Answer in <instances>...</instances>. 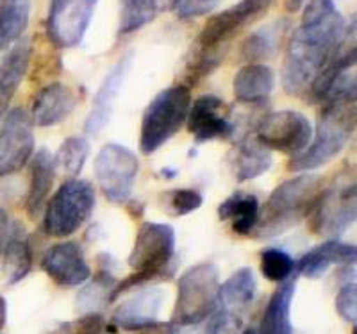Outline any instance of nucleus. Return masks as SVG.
<instances>
[{"instance_id":"obj_15","label":"nucleus","mask_w":357,"mask_h":334,"mask_svg":"<svg viewBox=\"0 0 357 334\" xmlns=\"http://www.w3.org/2000/svg\"><path fill=\"white\" fill-rule=\"evenodd\" d=\"M43 272L61 288H75L91 278V268L77 241L52 245L41 259Z\"/></svg>"},{"instance_id":"obj_37","label":"nucleus","mask_w":357,"mask_h":334,"mask_svg":"<svg viewBox=\"0 0 357 334\" xmlns=\"http://www.w3.org/2000/svg\"><path fill=\"white\" fill-rule=\"evenodd\" d=\"M336 311L345 322L356 327L357 322V286L356 282H345L336 295Z\"/></svg>"},{"instance_id":"obj_21","label":"nucleus","mask_w":357,"mask_h":334,"mask_svg":"<svg viewBox=\"0 0 357 334\" xmlns=\"http://www.w3.org/2000/svg\"><path fill=\"white\" fill-rule=\"evenodd\" d=\"M54 179H56V161L47 149L34 152L31 159V183H29L25 211L31 220H36L43 213L47 200L50 199Z\"/></svg>"},{"instance_id":"obj_22","label":"nucleus","mask_w":357,"mask_h":334,"mask_svg":"<svg viewBox=\"0 0 357 334\" xmlns=\"http://www.w3.org/2000/svg\"><path fill=\"white\" fill-rule=\"evenodd\" d=\"M275 88V74L264 63H247L238 70L232 81V91L238 103L261 104Z\"/></svg>"},{"instance_id":"obj_24","label":"nucleus","mask_w":357,"mask_h":334,"mask_svg":"<svg viewBox=\"0 0 357 334\" xmlns=\"http://www.w3.org/2000/svg\"><path fill=\"white\" fill-rule=\"evenodd\" d=\"M33 268V250L29 247L22 224H11V232L2 250V272L6 284L15 286L25 279Z\"/></svg>"},{"instance_id":"obj_7","label":"nucleus","mask_w":357,"mask_h":334,"mask_svg":"<svg viewBox=\"0 0 357 334\" xmlns=\"http://www.w3.org/2000/svg\"><path fill=\"white\" fill-rule=\"evenodd\" d=\"M95 188L84 179L65 181L47 200L43 209V231L47 236L68 238L88 222L95 208Z\"/></svg>"},{"instance_id":"obj_2","label":"nucleus","mask_w":357,"mask_h":334,"mask_svg":"<svg viewBox=\"0 0 357 334\" xmlns=\"http://www.w3.org/2000/svg\"><path fill=\"white\" fill-rule=\"evenodd\" d=\"M321 192L324 177L317 174H301L279 184L270 193L263 209H259L252 236L256 240H273L288 232L311 213Z\"/></svg>"},{"instance_id":"obj_6","label":"nucleus","mask_w":357,"mask_h":334,"mask_svg":"<svg viewBox=\"0 0 357 334\" xmlns=\"http://www.w3.org/2000/svg\"><path fill=\"white\" fill-rule=\"evenodd\" d=\"M220 275L213 263H200L178 278L172 324L191 327L204 324L218 310Z\"/></svg>"},{"instance_id":"obj_12","label":"nucleus","mask_w":357,"mask_h":334,"mask_svg":"<svg viewBox=\"0 0 357 334\" xmlns=\"http://www.w3.org/2000/svg\"><path fill=\"white\" fill-rule=\"evenodd\" d=\"M98 0H50L47 36L57 49H75L93 20Z\"/></svg>"},{"instance_id":"obj_40","label":"nucleus","mask_w":357,"mask_h":334,"mask_svg":"<svg viewBox=\"0 0 357 334\" xmlns=\"http://www.w3.org/2000/svg\"><path fill=\"white\" fill-rule=\"evenodd\" d=\"M11 232V222H9V215L0 208V254L4 250V245Z\"/></svg>"},{"instance_id":"obj_44","label":"nucleus","mask_w":357,"mask_h":334,"mask_svg":"<svg viewBox=\"0 0 357 334\" xmlns=\"http://www.w3.org/2000/svg\"><path fill=\"white\" fill-rule=\"evenodd\" d=\"M241 334H256V329H245Z\"/></svg>"},{"instance_id":"obj_29","label":"nucleus","mask_w":357,"mask_h":334,"mask_svg":"<svg viewBox=\"0 0 357 334\" xmlns=\"http://www.w3.org/2000/svg\"><path fill=\"white\" fill-rule=\"evenodd\" d=\"M286 27H288V22L277 20L264 25L256 33L248 34L241 43V57L247 63H261L270 59L279 49Z\"/></svg>"},{"instance_id":"obj_8","label":"nucleus","mask_w":357,"mask_h":334,"mask_svg":"<svg viewBox=\"0 0 357 334\" xmlns=\"http://www.w3.org/2000/svg\"><path fill=\"white\" fill-rule=\"evenodd\" d=\"M138 174V155L118 143L104 145L95 158V179L104 197L113 204H126L130 200Z\"/></svg>"},{"instance_id":"obj_1","label":"nucleus","mask_w":357,"mask_h":334,"mask_svg":"<svg viewBox=\"0 0 357 334\" xmlns=\"http://www.w3.org/2000/svg\"><path fill=\"white\" fill-rule=\"evenodd\" d=\"M347 25L334 0H309L286 47L280 72L286 93L307 97L314 79L336 57Z\"/></svg>"},{"instance_id":"obj_11","label":"nucleus","mask_w":357,"mask_h":334,"mask_svg":"<svg viewBox=\"0 0 357 334\" xmlns=\"http://www.w3.org/2000/svg\"><path fill=\"white\" fill-rule=\"evenodd\" d=\"M34 126L29 113L15 107L0 122V179L15 176L34 155Z\"/></svg>"},{"instance_id":"obj_3","label":"nucleus","mask_w":357,"mask_h":334,"mask_svg":"<svg viewBox=\"0 0 357 334\" xmlns=\"http://www.w3.org/2000/svg\"><path fill=\"white\" fill-rule=\"evenodd\" d=\"M129 266L132 268V273L116 282L111 302L127 294L129 289L138 288L146 282L174 278L177 268L174 227L159 222L143 224L130 250Z\"/></svg>"},{"instance_id":"obj_27","label":"nucleus","mask_w":357,"mask_h":334,"mask_svg":"<svg viewBox=\"0 0 357 334\" xmlns=\"http://www.w3.org/2000/svg\"><path fill=\"white\" fill-rule=\"evenodd\" d=\"M259 200L250 193L236 192L218 206V218L232 222V231L240 236L252 234L259 216Z\"/></svg>"},{"instance_id":"obj_38","label":"nucleus","mask_w":357,"mask_h":334,"mask_svg":"<svg viewBox=\"0 0 357 334\" xmlns=\"http://www.w3.org/2000/svg\"><path fill=\"white\" fill-rule=\"evenodd\" d=\"M220 2L222 0H178L174 11L181 20H190V18H199L211 13Z\"/></svg>"},{"instance_id":"obj_10","label":"nucleus","mask_w":357,"mask_h":334,"mask_svg":"<svg viewBox=\"0 0 357 334\" xmlns=\"http://www.w3.org/2000/svg\"><path fill=\"white\" fill-rule=\"evenodd\" d=\"M356 183L347 179L345 184H334L324 190L311 209V229L327 240H340L357 215Z\"/></svg>"},{"instance_id":"obj_5","label":"nucleus","mask_w":357,"mask_h":334,"mask_svg":"<svg viewBox=\"0 0 357 334\" xmlns=\"http://www.w3.org/2000/svg\"><path fill=\"white\" fill-rule=\"evenodd\" d=\"M191 107V90L175 84L159 91L145 107L139 129V151L151 155L167 145L186 123Z\"/></svg>"},{"instance_id":"obj_23","label":"nucleus","mask_w":357,"mask_h":334,"mask_svg":"<svg viewBox=\"0 0 357 334\" xmlns=\"http://www.w3.org/2000/svg\"><path fill=\"white\" fill-rule=\"evenodd\" d=\"M232 172L238 183L252 181L266 174L273 165L272 152L261 145L256 138H243L229 155Z\"/></svg>"},{"instance_id":"obj_34","label":"nucleus","mask_w":357,"mask_h":334,"mask_svg":"<svg viewBox=\"0 0 357 334\" xmlns=\"http://www.w3.org/2000/svg\"><path fill=\"white\" fill-rule=\"evenodd\" d=\"M295 272V261L282 249H264L261 252V273L268 281L286 282Z\"/></svg>"},{"instance_id":"obj_39","label":"nucleus","mask_w":357,"mask_h":334,"mask_svg":"<svg viewBox=\"0 0 357 334\" xmlns=\"http://www.w3.org/2000/svg\"><path fill=\"white\" fill-rule=\"evenodd\" d=\"M126 334H177V327L174 324H162L155 322L152 326L142 327L136 331H123Z\"/></svg>"},{"instance_id":"obj_31","label":"nucleus","mask_w":357,"mask_h":334,"mask_svg":"<svg viewBox=\"0 0 357 334\" xmlns=\"http://www.w3.org/2000/svg\"><path fill=\"white\" fill-rule=\"evenodd\" d=\"M161 11L158 0H120V22H118V36L132 34L151 22Z\"/></svg>"},{"instance_id":"obj_42","label":"nucleus","mask_w":357,"mask_h":334,"mask_svg":"<svg viewBox=\"0 0 357 334\" xmlns=\"http://www.w3.org/2000/svg\"><path fill=\"white\" fill-rule=\"evenodd\" d=\"M305 6V0H286V9L289 13H296Z\"/></svg>"},{"instance_id":"obj_17","label":"nucleus","mask_w":357,"mask_h":334,"mask_svg":"<svg viewBox=\"0 0 357 334\" xmlns=\"http://www.w3.org/2000/svg\"><path fill=\"white\" fill-rule=\"evenodd\" d=\"M130 65H132V52L126 54L116 63V66H113V70L106 75L104 82L98 88L97 95L93 98V107L89 111L84 123V130L89 136L100 135L102 130L106 129L107 123H109L118 93L122 90L123 81H126Z\"/></svg>"},{"instance_id":"obj_20","label":"nucleus","mask_w":357,"mask_h":334,"mask_svg":"<svg viewBox=\"0 0 357 334\" xmlns=\"http://www.w3.org/2000/svg\"><path fill=\"white\" fill-rule=\"evenodd\" d=\"M31 54H33L31 41L27 38H22L6 52L4 59L0 61V122L8 113L13 97L27 75Z\"/></svg>"},{"instance_id":"obj_26","label":"nucleus","mask_w":357,"mask_h":334,"mask_svg":"<svg viewBox=\"0 0 357 334\" xmlns=\"http://www.w3.org/2000/svg\"><path fill=\"white\" fill-rule=\"evenodd\" d=\"M257 291V281L254 275V270L245 266V268L236 270L227 281L220 284L218 308L225 313L236 314L247 310L252 304Z\"/></svg>"},{"instance_id":"obj_14","label":"nucleus","mask_w":357,"mask_h":334,"mask_svg":"<svg viewBox=\"0 0 357 334\" xmlns=\"http://www.w3.org/2000/svg\"><path fill=\"white\" fill-rule=\"evenodd\" d=\"M188 130L197 143L231 138L236 126L229 119V109L216 95H202L191 104L188 113Z\"/></svg>"},{"instance_id":"obj_43","label":"nucleus","mask_w":357,"mask_h":334,"mask_svg":"<svg viewBox=\"0 0 357 334\" xmlns=\"http://www.w3.org/2000/svg\"><path fill=\"white\" fill-rule=\"evenodd\" d=\"M162 176L175 177V176H177V172H174V170H162Z\"/></svg>"},{"instance_id":"obj_28","label":"nucleus","mask_w":357,"mask_h":334,"mask_svg":"<svg viewBox=\"0 0 357 334\" xmlns=\"http://www.w3.org/2000/svg\"><path fill=\"white\" fill-rule=\"evenodd\" d=\"M31 18V0H0V54L24 38Z\"/></svg>"},{"instance_id":"obj_9","label":"nucleus","mask_w":357,"mask_h":334,"mask_svg":"<svg viewBox=\"0 0 357 334\" xmlns=\"http://www.w3.org/2000/svg\"><path fill=\"white\" fill-rule=\"evenodd\" d=\"M312 130V123L301 111L280 109L261 119L256 129V139L270 152L277 151L295 158L309 147Z\"/></svg>"},{"instance_id":"obj_18","label":"nucleus","mask_w":357,"mask_h":334,"mask_svg":"<svg viewBox=\"0 0 357 334\" xmlns=\"http://www.w3.org/2000/svg\"><path fill=\"white\" fill-rule=\"evenodd\" d=\"M77 106V97L70 86L50 82L36 93L31 107V120L36 127H54L65 122Z\"/></svg>"},{"instance_id":"obj_41","label":"nucleus","mask_w":357,"mask_h":334,"mask_svg":"<svg viewBox=\"0 0 357 334\" xmlns=\"http://www.w3.org/2000/svg\"><path fill=\"white\" fill-rule=\"evenodd\" d=\"M6 320H8V304L2 297H0V331L4 329Z\"/></svg>"},{"instance_id":"obj_13","label":"nucleus","mask_w":357,"mask_h":334,"mask_svg":"<svg viewBox=\"0 0 357 334\" xmlns=\"http://www.w3.org/2000/svg\"><path fill=\"white\" fill-rule=\"evenodd\" d=\"M273 4L275 0H240L232 8L213 15L204 24L195 43L202 47H229L241 29L266 15Z\"/></svg>"},{"instance_id":"obj_36","label":"nucleus","mask_w":357,"mask_h":334,"mask_svg":"<svg viewBox=\"0 0 357 334\" xmlns=\"http://www.w3.org/2000/svg\"><path fill=\"white\" fill-rule=\"evenodd\" d=\"M202 202V195L195 190H174L167 193V208L174 216L190 215L200 209Z\"/></svg>"},{"instance_id":"obj_19","label":"nucleus","mask_w":357,"mask_h":334,"mask_svg":"<svg viewBox=\"0 0 357 334\" xmlns=\"http://www.w3.org/2000/svg\"><path fill=\"white\" fill-rule=\"evenodd\" d=\"M356 245L341 240H325L305 252L301 261L295 263V270L307 279H320L333 265H356Z\"/></svg>"},{"instance_id":"obj_16","label":"nucleus","mask_w":357,"mask_h":334,"mask_svg":"<svg viewBox=\"0 0 357 334\" xmlns=\"http://www.w3.org/2000/svg\"><path fill=\"white\" fill-rule=\"evenodd\" d=\"M165 302V291L161 288H145L138 294L123 301L114 310L111 317V326L106 327V333L114 334L118 329L136 331L142 327L152 326L158 322V314Z\"/></svg>"},{"instance_id":"obj_30","label":"nucleus","mask_w":357,"mask_h":334,"mask_svg":"<svg viewBox=\"0 0 357 334\" xmlns=\"http://www.w3.org/2000/svg\"><path fill=\"white\" fill-rule=\"evenodd\" d=\"M227 50L229 47H202L195 43L184 61L183 74H181L183 82L178 84L188 86L191 90V86H197L200 81L209 77L222 65Z\"/></svg>"},{"instance_id":"obj_32","label":"nucleus","mask_w":357,"mask_h":334,"mask_svg":"<svg viewBox=\"0 0 357 334\" xmlns=\"http://www.w3.org/2000/svg\"><path fill=\"white\" fill-rule=\"evenodd\" d=\"M116 279L107 270H100L77 297V311L82 314L97 313L100 308L111 302V295L116 286Z\"/></svg>"},{"instance_id":"obj_35","label":"nucleus","mask_w":357,"mask_h":334,"mask_svg":"<svg viewBox=\"0 0 357 334\" xmlns=\"http://www.w3.org/2000/svg\"><path fill=\"white\" fill-rule=\"evenodd\" d=\"M106 327L107 324L100 313H86L75 320L57 326L49 334H104Z\"/></svg>"},{"instance_id":"obj_25","label":"nucleus","mask_w":357,"mask_h":334,"mask_svg":"<svg viewBox=\"0 0 357 334\" xmlns=\"http://www.w3.org/2000/svg\"><path fill=\"white\" fill-rule=\"evenodd\" d=\"M296 281L288 279L273 291L261 318L256 334H293L291 306L295 298Z\"/></svg>"},{"instance_id":"obj_33","label":"nucleus","mask_w":357,"mask_h":334,"mask_svg":"<svg viewBox=\"0 0 357 334\" xmlns=\"http://www.w3.org/2000/svg\"><path fill=\"white\" fill-rule=\"evenodd\" d=\"M89 149H91V145H89L86 136H70L61 143V147H59L56 158H54L56 167L61 168L66 176H70L72 179L77 177L82 168H84L86 159L89 155Z\"/></svg>"},{"instance_id":"obj_4","label":"nucleus","mask_w":357,"mask_h":334,"mask_svg":"<svg viewBox=\"0 0 357 334\" xmlns=\"http://www.w3.org/2000/svg\"><path fill=\"white\" fill-rule=\"evenodd\" d=\"M356 130V98H331L321 104L317 130L302 154L289 161L288 170L311 174L331 163L354 136Z\"/></svg>"}]
</instances>
